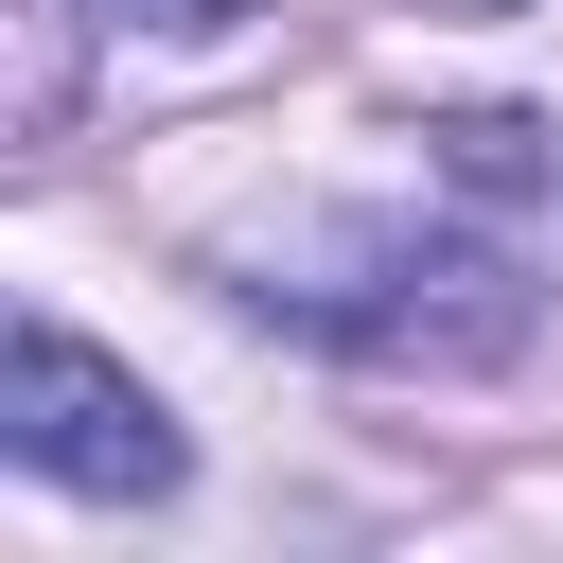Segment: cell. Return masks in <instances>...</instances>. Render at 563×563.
<instances>
[{"label":"cell","mask_w":563,"mask_h":563,"mask_svg":"<svg viewBox=\"0 0 563 563\" xmlns=\"http://www.w3.org/2000/svg\"><path fill=\"white\" fill-rule=\"evenodd\" d=\"M264 317H299V334H334V352H369V369H493V352H528V264L510 246H475V229H317L299 264L264 246V282H246Z\"/></svg>","instance_id":"cell-1"},{"label":"cell","mask_w":563,"mask_h":563,"mask_svg":"<svg viewBox=\"0 0 563 563\" xmlns=\"http://www.w3.org/2000/svg\"><path fill=\"white\" fill-rule=\"evenodd\" d=\"M440 176H457V194H528V176H545V123H510V106H457V123H440Z\"/></svg>","instance_id":"cell-3"},{"label":"cell","mask_w":563,"mask_h":563,"mask_svg":"<svg viewBox=\"0 0 563 563\" xmlns=\"http://www.w3.org/2000/svg\"><path fill=\"white\" fill-rule=\"evenodd\" d=\"M70 18H106V35H229L246 0H70Z\"/></svg>","instance_id":"cell-4"},{"label":"cell","mask_w":563,"mask_h":563,"mask_svg":"<svg viewBox=\"0 0 563 563\" xmlns=\"http://www.w3.org/2000/svg\"><path fill=\"white\" fill-rule=\"evenodd\" d=\"M0 457L53 475V493H176V475H194L176 405H158L141 369H106L70 317H18V334H0Z\"/></svg>","instance_id":"cell-2"},{"label":"cell","mask_w":563,"mask_h":563,"mask_svg":"<svg viewBox=\"0 0 563 563\" xmlns=\"http://www.w3.org/2000/svg\"><path fill=\"white\" fill-rule=\"evenodd\" d=\"M440 18H510V0H440Z\"/></svg>","instance_id":"cell-5"}]
</instances>
